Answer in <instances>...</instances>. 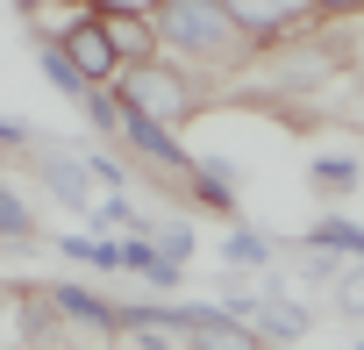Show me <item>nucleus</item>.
Instances as JSON below:
<instances>
[{
	"mask_svg": "<svg viewBox=\"0 0 364 350\" xmlns=\"http://www.w3.org/2000/svg\"><path fill=\"white\" fill-rule=\"evenodd\" d=\"M157 36L171 51H193V58H222L243 29L229 15V0H164V15H157Z\"/></svg>",
	"mask_w": 364,
	"mask_h": 350,
	"instance_id": "nucleus-1",
	"label": "nucleus"
},
{
	"mask_svg": "<svg viewBox=\"0 0 364 350\" xmlns=\"http://www.w3.org/2000/svg\"><path fill=\"white\" fill-rule=\"evenodd\" d=\"M122 100H129L136 115H150L157 129H171L178 115L193 107V86L178 79V72H164V65L150 58V65H129V72H122Z\"/></svg>",
	"mask_w": 364,
	"mask_h": 350,
	"instance_id": "nucleus-2",
	"label": "nucleus"
},
{
	"mask_svg": "<svg viewBox=\"0 0 364 350\" xmlns=\"http://www.w3.org/2000/svg\"><path fill=\"white\" fill-rule=\"evenodd\" d=\"M171 329H186L193 350H264V336L236 314V307H164Z\"/></svg>",
	"mask_w": 364,
	"mask_h": 350,
	"instance_id": "nucleus-3",
	"label": "nucleus"
},
{
	"mask_svg": "<svg viewBox=\"0 0 364 350\" xmlns=\"http://www.w3.org/2000/svg\"><path fill=\"white\" fill-rule=\"evenodd\" d=\"M229 15H236L243 36H286L307 15H321V0H229Z\"/></svg>",
	"mask_w": 364,
	"mask_h": 350,
	"instance_id": "nucleus-4",
	"label": "nucleus"
},
{
	"mask_svg": "<svg viewBox=\"0 0 364 350\" xmlns=\"http://www.w3.org/2000/svg\"><path fill=\"white\" fill-rule=\"evenodd\" d=\"M65 51H72V65L86 72V86H93V79H114V72H122V58H114V36H107V22H100V15L72 22V29H65Z\"/></svg>",
	"mask_w": 364,
	"mask_h": 350,
	"instance_id": "nucleus-5",
	"label": "nucleus"
},
{
	"mask_svg": "<svg viewBox=\"0 0 364 350\" xmlns=\"http://www.w3.org/2000/svg\"><path fill=\"white\" fill-rule=\"evenodd\" d=\"M100 22H107V36H114V58H122V72L157 58V29H150L143 15H100Z\"/></svg>",
	"mask_w": 364,
	"mask_h": 350,
	"instance_id": "nucleus-6",
	"label": "nucleus"
},
{
	"mask_svg": "<svg viewBox=\"0 0 364 350\" xmlns=\"http://www.w3.org/2000/svg\"><path fill=\"white\" fill-rule=\"evenodd\" d=\"M50 300H58V314H72V322H86V329H129V307H100L86 286H50Z\"/></svg>",
	"mask_w": 364,
	"mask_h": 350,
	"instance_id": "nucleus-7",
	"label": "nucleus"
},
{
	"mask_svg": "<svg viewBox=\"0 0 364 350\" xmlns=\"http://www.w3.org/2000/svg\"><path fill=\"white\" fill-rule=\"evenodd\" d=\"M86 171H93V164H72V157H43V179H50V193H58L65 208H93V193H86Z\"/></svg>",
	"mask_w": 364,
	"mask_h": 350,
	"instance_id": "nucleus-8",
	"label": "nucleus"
},
{
	"mask_svg": "<svg viewBox=\"0 0 364 350\" xmlns=\"http://www.w3.org/2000/svg\"><path fill=\"white\" fill-rule=\"evenodd\" d=\"M257 322H264V336H279V343H293V336H307V307H286V300H272V307H264Z\"/></svg>",
	"mask_w": 364,
	"mask_h": 350,
	"instance_id": "nucleus-9",
	"label": "nucleus"
},
{
	"mask_svg": "<svg viewBox=\"0 0 364 350\" xmlns=\"http://www.w3.org/2000/svg\"><path fill=\"white\" fill-rule=\"evenodd\" d=\"M0 236H8V243H29V208H22L15 186H0Z\"/></svg>",
	"mask_w": 364,
	"mask_h": 350,
	"instance_id": "nucleus-10",
	"label": "nucleus"
},
{
	"mask_svg": "<svg viewBox=\"0 0 364 350\" xmlns=\"http://www.w3.org/2000/svg\"><path fill=\"white\" fill-rule=\"evenodd\" d=\"M314 186L321 193H350L357 186V164L350 157H314Z\"/></svg>",
	"mask_w": 364,
	"mask_h": 350,
	"instance_id": "nucleus-11",
	"label": "nucleus"
},
{
	"mask_svg": "<svg viewBox=\"0 0 364 350\" xmlns=\"http://www.w3.org/2000/svg\"><path fill=\"white\" fill-rule=\"evenodd\" d=\"M336 307H343V314H364V258L336 272Z\"/></svg>",
	"mask_w": 364,
	"mask_h": 350,
	"instance_id": "nucleus-12",
	"label": "nucleus"
},
{
	"mask_svg": "<svg viewBox=\"0 0 364 350\" xmlns=\"http://www.w3.org/2000/svg\"><path fill=\"white\" fill-rule=\"evenodd\" d=\"M222 258H229V265H264L272 250H264V236H250V229H236V236L222 243Z\"/></svg>",
	"mask_w": 364,
	"mask_h": 350,
	"instance_id": "nucleus-13",
	"label": "nucleus"
},
{
	"mask_svg": "<svg viewBox=\"0 0 364 350\" xmlns=\"http://www.w3.org/2000/svg\"><path fill=\"white\" fill-rule=\"evenodd\" d=\"M107 15H164V0H100Z\"/></svg>",
	"mask_w": 364,
	"mask_h": 350,
	"instance_id": "nucleus-14",
	"label": "nucleus"
},
{
	"mask_svg": "<svg viewBox=\"0 0 364 350\" xmlns=\"http://www.w3.org/2000/svg\"><path fill=\"white\" fill-rule=\"evenodd\" d=\"M364 0H321V15H357Z\"/></svg>",
	"mask_w": 364,
	"mask_h": 350,
	"instance_id": "nucleus-15",
	"label": "nucleus"
},
{
	"mask_svg": "<svg viewBox=\"0 0 364 350\" xmlns=\"http://www.w3.org/2000/svg\"><path fill=\"white\" fill-rule=\"evenodd\" d=\"M357 350H364V343H357Z\"/></svg>",
	"mask_w": 364,
	"mask_h": 350,
	"instance_id": "nucleus-16",
	"label": "nucleus"
}]
</instances>
